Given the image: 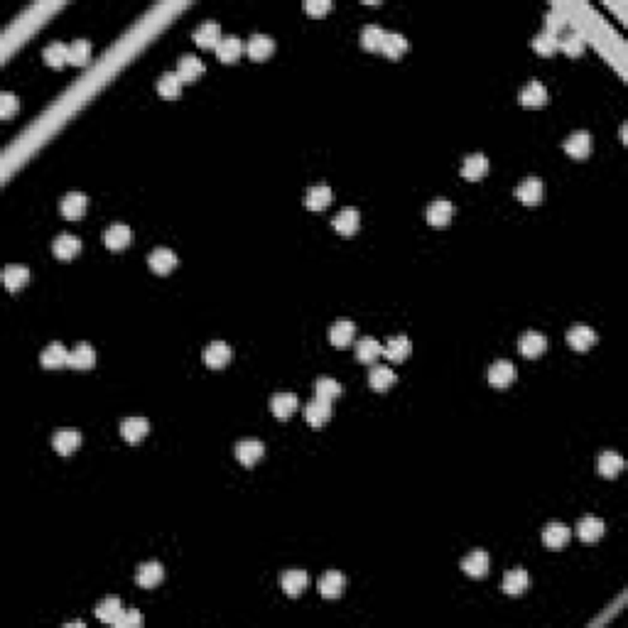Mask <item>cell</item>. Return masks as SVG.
I'll list each match as a JSON object with an SVG mask.
<instances>
[{"label":"cell","mask_w":628,"mask_h":628,"mask_svg":"<svg viewBox=\"0 0 628 628\" xmlns=\"http://www.w3.org/2000/svg\"><path fill=\"white\" fill-rule=\"evenodd\" d=\"M542 194H545V189H542V182L537 177H528L526 182H521L516 187V197L521 199L523 204H528V206L540 204Z\"/></svg>","instance_id":"19"},{"label":"cell","mask_w":628,"mask_h":628,"mask_svg":"<svg viewBox=\"0 0 628 628\" xmlns=\"http://www.w3.org/2000/svg\"><path fill=\"white\" fill-rule=\"evenodd\" d=\"M454 216V204L445 201V199H437L427 206V224L430 226H447Z\"/></svg>","instance_id":"27"},{"label":"cell","mask_w":628,"mask_h":628,"mask_svg":"<svg viewBox=\"0 0 628 628\" xmlns=\"http://www.w3.org/2000/svg\"><path fill=\"white\" fill-rule=\"evenodd\" d=\"M52 445H54V449H57V454H62V456L74 454V451L79 449V445H81L79 430H74V427H62V430L54 432Z\"/></svg>","instance_id":"3"},{"label":"cell","mask_w":628,"mask_h":628,"mask_svg":"<svg viewBox=\"0 0 628 628\" xmlns=\"http://www.w3.org/2000/svg\"><path fill=\"white\" fill-rule=\"evenodd\" d=\"M489 555L483 553V550H474V553H469L467 557L462 559V569L464 575L474 577V580H481V577H486V572H489Z\"/></svg>","instance_id":"8"},{"label":"cell","mask_w":628,"mask_h":628,"mask_svg":"<svg viewBox=\"0 0 628 628\" xmlns=\"http://www.w3.org/2000/svg\"><path fill=\"white\" fill-rule=\"evenodd\" d=\"M567 344L575 351H589L596 344V332L584 324H577L567 332Z\"/></svg>","instance_id":"9"},{"label":"cell","mask_w":628,"mask_h":628,"mask_svg":"<svg viewBox=\"0 0 628 628\" xmlns=\"http://www.w3.org/2000/svg\"><path fill=\"white\" fill-rule=\"evenodd\" d=\"M516 381V366L510 364V361H496V364H491L489 368V383L496 388H505L510 386V383Z\"/></svg>","instance_id":"15"},{"label":"cell","mask_w":628,"mask_h":628,"mask_svg":"<svg viewBox=\"0 0 628 628\" xmlns=\"http://www.w3.org/2000/svg\"><path fill=\"white\" fill-rule=\"evenodd\" d=\"M52 251L60 260H71L76 253L81 251V243H79V238L71 236V233H60V236L54 238Z\"/></svg>","instance_id":"26"},{"label":"cell","mask_w":628,"mask_h":628,"mask_svg":"<svg viewBox=\"0 0 628 628\" xmlns=\"http://www.w3.org/2000/svg\"><path fill=\"white\" fill-rule=\"evenodd\" d=\"M354 334H356V324L349 322V319H339V322L332 324L329 329V341L339 349H346V346L354 341Z\"/></svg>","instance_id":"18"},{"label":"cell","mask_w":628,"mask_h":628,"mask_svg":"<svg viewBox=\"0 0 628 628\" xmlns=\"http://www.w3.org/2000/svg\"><path fill=\"white\" fill-rule=\"evenodd\" d=\"M307 584H309V577L302 569H287L280 577V586H282V591L287 596H300L307 589Z\"/></svg>","instance_id":"13"},{"label":"cell","mask_w":628,"mask_h":628,"mask_svg":"<svg viewBox=\"0 0 628 628\" xmlns=\"http://www.w3.org/2000/svg\"><path fill=\"white\" fill-rule=\"evenodd\" d=\"M383 354H386L388 359L393 361V364H400V361H405V359H408V354H410L408 337H393V339H388V344H386V349H383Z\"/></svg>","instance_id":"39"},{"label":"cell","mask_w":628,"mask_h":628,"mask_svg":"<svg viewBox=\"0 0 628 628\" xmlns=\"http://www.w3.org/2000/svg\"><path fill=\"white\" fill-rule=\"evenodd\" d=\"M518 349L526 359H537V356L545 354L548 349V339L542 337L540 332H526L521 339H518Z\"/></svg>","instance_id":"6"},{"label":"cell","mask_w":628,"mask_h":628,"mask_svg":"<svg viewBox=\"0 0 628 628\" xmlns=\"http://www.w3.org/2000/svg\"><path fill=\"white\" fill-rule=\"evenodd\" d=\"M147 265H150L152 273L167 275L177 268V255H174L170 248H155V251L147 255Z\"/></svg>","instance_id":"5"},{"label":"cell","mask_w":628,"mask_h":628,"mask_svg":"<svg viewBox=\"0 0 628 628\" xmlns=\"http://www.w3.org/2000/svg\"><path fill=\"white\" fill-rule=\"evenodd\" d=\"M221 27L219 22H204V25H199L197 30H194V42L199 44V47H214L221 42Z\"/></svg>","instance_id":"31"},{"label":"cell","mask_w":628,"mask_h":628,"mask_svg":"<svg viewBox=\"0 0 628 628\" xmlns=\"http://www.w3.org/2000/svg\"><path fill=\"white\" fill-rule=\"evenodd\" d=\"M241 52H243V44L236 35H226V37H221V42L216 44V54H219L221 62H236L238 57H241Z\"/></svg>","instance_id":"34"},{"label":"cell","mask_w":628,"mask_h":628,"mask_svg":"<svg viewBox=\"0 0 628 628\" xmlns=\"http://www.w3.org/2000/svg\"><path fill=\"white\" fill-rule=\"evenodd\" d=\"M559 47H562L569 57H577V54L584 52V37L577 35V33H569V35H564V37L559 39Z\"/></svg>","instance_id":"48"},{"label":"cell","mask_w":628,"mask_h":628,"mask_svg":"<svg viewBox=\"0 0 628 628\" xmlns=\"http://www.w3.org/2000/svg\"><path fill=\"white\" fill-rule=\"evenodd\" d=\"M305 10L309 15H324L332 10V3L329 0H305Z\"/></svg>","instance_id":"50"},{"label":"cell","mask_w":628,"mask_h":628,"mask_svg":"<svg viewBox=\"0 0 628 628\" xmlns=\"http://www.w3.org/2000/svg\"><path fill=\"white\" fill-rule=\"evenodd\" d=\"M27 280H30V270H27L25 265H8V268L3 270V282H6V287L10 292L25 287Z\"/></svg>","instance_id":"36"},{"label":"cell","mask_w":628,"mask_h":628,"mask_svg":"<svg viewBox=\"0 0 628 628\" xmlns=\"http://www.w3.org/2000/svg\"><path fill=\"white\" fill-rule=\"evenodd\" d=\"M93 364H96V351H93V346L89 344V341H81V344H76L74 351H69L71 368L87 370V368H93Z\"/></svg>","instance_id":"20"},{"label":"cell","mask_w":628,"mask_h":628,"mask_svg":"<svg viewBox=\"0 0 628 628\" xmlns=\"http://www.w3.org/2000/svg\"><path fill=\"white\" fill-rule=\"evenodd\" d=\"M591 147H594V140H591V135L584 133V130H577V133H572L567 140H564V152H567L569 157H575V160L589 157Z\"/></svg>","instance_id":"1"},{"label":"cell","mask_w":628,"mask_h":628,"mask_svg":"<svg viewBox=\"0 0 628 628\" xmlns=\"http://www.w3.org/2000/svg\"><path fill=\"white\" fill-rule=\"evenodd\" d=\"M204 62L199 60V57H194V54H184L182 62H179V71L177 74L182 76V81H197L199 76L204 74Z\"/></svg>","instance_id":"37"},{"label":"cell","mask_w":628,"mask_h":628,"mask_svg":"<svg viewBox=\"0 0 628 628\" xmlns=\"http://www.w3.org/2000/svg\"><path fill=\"white\" fill-rule=\"evenodd\" d=\"M116 626L118 628H138V626H143V616H140L138 611H123V616L118 618Z\"/></svg>","instance_id":"51"},{"label":"cell","mask_w":628,"mask_h":628,"mask_svg":"<svg viewBox=\"0 0 628 628\" xmlns=\"http://www.w3.org/2000/svg\"><path fill=\"white\" fill-rule=\"evenodd\" d=\"M332 204V189L327 184H314V187L307 189L305 194V206L312 211H322Z\"/></svg>","instance_id":"25"},{"label":"cell","mask_w":628,"mask_h":628,"mask_svg":"<svg viewBox=\"0 0 628 628\" xmlns=\"http://www.w3.org/2000/svg\"><path fill=\"white\" fill-rule=\"evenodd\" d=\"M405 49H408V39L403 37L400 33H386V37H383V44H381V52L386 54V57H391V60H397L400 54H405Z\"/></svg>","instance_id":"40"},{"label":"cell","mask_w":628,"mask_h":628,"mask_svg":"<svg viewBox=\"0 0 628 628\" xmlns=\"http://www.w3.org/2000/svg\"><path fill=\"white\" fill-rule=\"evenodd\" d=\"M359 224H361V214L351 206L341 209L337 216H334V228H337L341 236H354L359 231Z\"/></svg>","instance_id":"22"},{"label":"cell","mask_w":628,"mask_h":628,"mask_svg":"<svg viewBox=\"0 0 628 628\" xmlns=\"http://www.w3.org/2000/svg\"><path fill=\"white\" fill-rule=\"evenodd\" d=\"M182 84L184 81L177 71H167V74H162V79L157 81V91H160L165 98H174L182 93Z\"/></svg>","instance_id":"42"},{"label":"cell","mask_w":628,"mask_h":628,"mask_svg":"<svg viewBox=\"0 0 628 628\" xmlns=\"http://www.w3.org/2000/svg\"><path fill=\"white\" fill-rule=\"evenodd\" d=\"M341 383L334 381V378H319L317 383H314V397H322V400H337L339 395H341Z\"/></svg>","instance_id":"44"},{"label":"cell","mask_w":628,"mask_h":628,"mask_svg":"<svg viewBox=\"0 0 628 628\" xmlns=\"http://www.w3.org/2000/svg\"><path fill=\"white\" fill-rule=\"evenodd\" d=\"M42 57H44V62H47L49 66H64L66 62H69V47L62 44V42H52V44L44 47Z\"/></svg>","instance_id":"43"},{"label":"cell","mask_w":628,"mask_h":628,"mask_svg":"<svg viewBox=\"0 0 628 628\" xmlns=\"http://www.w3.org/2000/svg\"><path fill=\"white\" fill-rule=\"evenodd\" d=\"M604 530H607V526H604L602 518H596V516H584L580 523H577V535H580L582 542L602 540Z\"/></svg>","instance_id":"17"},{"label":"cell","mask_w":628,"mask_h":628,"mask_svg":"<svg viewBox=\"0 0 628 628\" xmlns=\"http://www.w3.org/2000/svg\"><path fill=\"white\" fill-rule=\"evenodd\" d=\"M596 467H599V474L607 478H616L618 474L623 472V459L616 454V451H602L599 454V462H596Z\"/></svg>","instance_id":"35"},{"label":"cell","mask_w":628,"mask_h":628,"mask_svg":"<svg viewBox=\"0 0 628 628\" xmlns=\"http://www.w3.org/2000/svg\"><path fill=\"white\" fill-rule=\"evenodd\" d=\"M368 383L373 391H388L395 383V373L388 366H373L368 373Z\"/></svg>","instance_id":"38"},{"label":"cell","mask_w":628,"mask_h":628,"mask_svg":"<svg viewBox=\"0 0 628 628\" xmlns=\"http://www.w3.org/2000/svg\"><path fill=\"white\" fill-rule=\"evenodd\" d=\"M147 432H150V422L145 418H125L120 422V435L130 445H138L140 440H145Z\"/></svg>","instance_id":"7"},{"label":"cell","mask_w":628,"mask_h":628,"mask_svg":"<svg viewBox=\"0 0 628 628\" xmlns=\"http://www.w3.org/2000/svg\"><path fill=\"white\" fill-rule=\"evenodd\" d=\"M123 611H125L123 604H120V599H116V596H108V599H103V602L96 607L98 621L111 623V626H116V623H118V618L123 616Z\"/></svg>","instance_id":"30"},{"label":"cell","mask_w":628,"mask_h":628,"mask_svg":"<svg viewBox=\"0 0 628 628\" xmlns=\"http://www.w3.org/2000/svg\"><path fill=\"white\" fill-rule=\"evenodd\" d=\"M381 354H383V346L378 344L376 339L366 337L356 344V359H359L361 364H373Z\"/></svg>","instance_id":"41"},{"label":"cell","mask_w":628,"mask_h":628,"mask_svg":"<svg viewBox=\"0 0 628 628\" xmlns=\"http://www.w3.org/2000/svg\"><path fill=\"white\" fill-rule=\"evenodd\" d=\"M273 49H275L273 37H268V35H263V33H255L251 39H248V54H251L255 62L268 60L270 54H273Z\"/></svg>","instance_id":"29"},{"label":"cell","mask_w":628,"mask_h":628,"mask_svg":"<svg viewBox=\"0 0 628 628\" xmlns=\"http://www.w3.org/2000/svg\"><path fill=\"white\" fill-rule=\"evenodd\" d=\"M17 106H20V103H17V98L12 96L10 91L0 93V118H10L12 113L17 111Z\"/></svg>","instance_id":"49"},{"label":"cell","mask_w":628,"mask_h":628,"mask_svg":"<svg viewBox=\"0 0 628 628\" xmlns=\"http://www.w3.org/2000/svg\"><path fill=\"white\" fill-rule=\"evenodd\" d=\"M528 586H530V577H528L526 569L516 567V569H510V572H505V577H503V591L505 594L521 596Z\"/></svg>","instance_id":"24"},{"label":"cell","mask_w":628,"mask_h":628,"mask_svg":"<svg viewBox=\"0 0 628 628\" xmlns=\"http://www.w3.org/2000/svg\"><path fill=\"white\" fill-rule=\"evenodd\" d=\"M87 206H89V199L84 192H69L62 199V214L69 221H79L81 216L87 214Z\"/></svg>","instance_id":"11"},{"label":"cell","mask_w":628,"mask_h":628,"mask_svg":"<svg viewBox=\"0 0 628 628\" xmlns=\"http://www.w3.org/2000/svg\"><path fill=\"white\" fill-rule=\"evenodd\" d=\"M42 366L44 368H62V366H69V351H66V346L60 344V341H52V344L42 351Z\"/></svg>","instance_id":"28"},{"label":"cell","mask_w":628,"mask_h":628,"mask_svg":"<svg viewBox=\"0 0 628 628\" xmlns=\"http://www.w3.org/2000/svg\"><path fill=\"white\" fill-rule=\"evenodd\" d=\"M489 172V160L481 155V152H474V155L464 157V165H462V177L469 179V182H478V179L486 177Z\"/></svg>","instance_id":"10"},{"label":"cell","mask_w":628,"mask_h":628,"mask_svg":"<svg viewBox=\"0 0 628 628\" xmlns=\"http://www.w3.org/2000/svg\"><path fill=\"white\" fill-rule=\"evenodd\" d=\"M135 580H138V584L143 586V589H152V586H157L162 580H165V569H162L160 562H145V564H140Z\"/></svg>","instance_id":"23"},{"label":"cell","mask_w":628,"mask_h":628,"mask_svg":"<svg viewBox=\"0 0 628 628\" xmlns=\"http://www.w3.org/2000/svg\"><path fill=\"white\" fill-rule=\"evenodd\" d=\"M89 57H91V44L87 42V39H74V42L69 44V62L76 66H84L89 62Z\"/></svg>","instance_id":"47"},{"label":"cell","mask_w":628,"mask_h":628,"mask_svg":"<svg viewBox=\"0 0 628 628\" xmlns=\"http://www.w3.org/2000/svg\"><path fill=\"white\" fill-rule=\"evenodd\" d=\"M532 47H535V52H540V54H553V52H557V47H559V37L553 33V30H545V33L535 35Z\"/></svg>","instance_id":"46"},{"label":"cell","mask_w":628,"mask_h":628,"mask_svg":"<svg viewBox=\"0 0 628 628\" xmlns=\"http://www.w3.org/2000/svg\"><path fill=\"white\" fill-rule=\"evenodd\" d=\"M130 238H133V231H130V226H125V224H113L111 228L103 233V243H106V248H111V251H123V248L130 243Z\"/></svg>","instance_id":"21"},{"label":"cell","mask_w":628,"mask_h":628,"mask_svg":"<svg viewBox=\"0 0 628 628\" xmlns=\"http://www.w3.org/2000/svg\"><path fill=\"white\" fill-rule=\"evenodd\" d=\"M383 37H386V30H383L381 25H366L364 30H361V44H364L366 49H381L383 44Z\"/></svg>","instance_id":"45"},{"label":"cell","mask_w":628,"mask_h":628,"mask_svg":"<svg viewBox=\"0 0 628 628\" xmlns=\"http://www.w3.org/2000/svg\"><path fill=\"white\" fill-rule=\"evenodd\" d=\"M521 103L528 108H540L548 103V89L542 87L540 81H530L526 84V89L521 91Z\"/></svg>","instance_id":"32"},{"label":"cell","mask_w":628,"mask_h":628,"mask_svg":"<svg viewBox=\"0 0 628 628\" xmlns=\"http://www.w3.org/2000/svg\"><path fill=\"white\" fill-rule=\"evenodd\" d=\"M270 410L278 420H287L295 415L297 410V397L292 393H278V395L270 400Z\"/></svg>","instance_id":"33"},{"label":"cell","mask_w":628,"mask_h":628,"mask_svg":"<svg viewBox=\"0 0 628 628\" xmlns=\"http://www.w3.org/2000/svg\"><path fill=\"white\" fill-rule=\"evenodd\" d=\"M332 418V403L329 400H322V397H314L312 403H307L305 408V420L312 424V427H322V424L329 422Z\"/></svg>","instance_id":"12"},{"label":"cell","mask_w":628,"mask_h":628,"mask_svg":"<svg viewBox=\"0 0 628 628\" xmlns=\"http://www.w3.org/2000/svg\"><path fill=\"white\" fill-rule=\"evenodd\" d=\"M201 356H204V364L209 368H224L231 361V346L226 344V341H211Z\"/></svg>","instance_id":"16"},{"label":"cell","mask_w":628,"mask_h":628,"mask_svg":"<svg viewBox=\"0 0 628 628\" xmlns=\"http://www.w3.org/2000/svg\"><path fill=\"white\" fill-rule=\"evenodd\" d=\"M317 589H319V594L324 596V599H337V596H341L344 594V589H346V577L341 575V572H324L322 577H319V582H317Z\"/></svg>","instance_id":"4"},{"label":"cell","mask_w":628,"mask_h":628,"mask_svg":"<svg viewBox=\"0 0 628 628\" xmlns=\"http://www.w3.org/2000/svg\"><path fill=\"white\" fill-rule=\"evenodd\" d=\"M569 537H572V530H569L564 523H548L545 530H542V542H545L550 550L564 548L569 542Z\"/></svg>","instance_id":"14"},{"label":"cell","mask_w":628,"mask_h":628,"mask_svg":"<svg viewBox=\"0 0 628 628\" xmlns=\"http://www.w3.org/2000/svg\"><path fill=\"white\" fill-rule=\"evenodd\" d=\"M233 451H236V459L243 464V467H253L255 462L263 459L265 445L260 440H241L236 447H233Z\"/></svg>","instance_id":"2"}]
</instances>
